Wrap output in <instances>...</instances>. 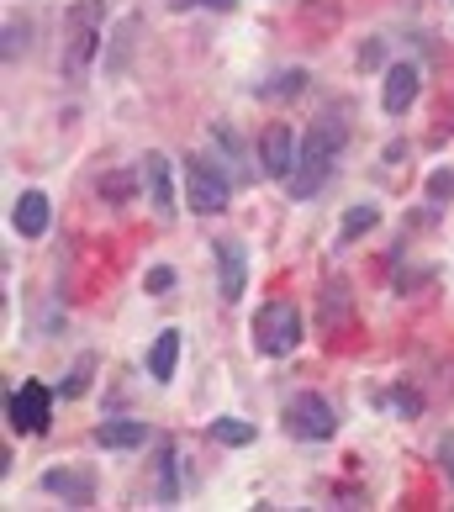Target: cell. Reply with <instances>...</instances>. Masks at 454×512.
Listing matches in <instances>:
<instances>
[{
    "label": "cell",
    "instance_id": "cell-1",
    "mask_svg": "<svg viewBox=\"0 0 454 512\" xmlns=\"http://www.w3.org/2000/svg\"><path fill=\"white\" fill-rule=\"evenodd\" d=\"M344 138H349V127L338 122V117H328V122H317V127H312V138L301 143L296 169H291V180H286V191H291L296 201H312V196L328 185V175H333V164H338V148H344Z\"/></svg>",
    "mask_w": 454,
    "mask_h": 512
},
{
    "label": "cell",
    "instance_id": "cell-2",
    "mask_svg": "<svg viewBox=\"0 0 454 512\" xmlns=\"http://www.w3.org/2000/svg\"><path fill=\"white\" fill-rule=\"evenodd\" d=\"M101 27H106V0H74V6L64 11L59 64H64L69 80H80V74L90 69V59H96V48H101Z\"/></svg>",
    "mask_w": 454,
    "mask_h": 512
},
{
    "label": "cell",
    "instance_id": "cell-3",
    "mask_svg": "<svg viewBox=\"0 0 454 512\" xmlns=\"http://www.w3.org/2000/svg\"><path fill=\"white\" fill-rule=\"evenodd\" d=\"M233 175L217 164V159H206V154H191L185 159V201H191V212L196 217H217L227 212V196H233Z\"/></svg>",
    "mask_w": 454,
    "mask_h": 512
},
{
    "label": "cell",
    "instance_id": "cell-4",
    "mask_svg": "<svg viewBox=\"0 0 454 512\" xmlns=\"http://www.w3.org/2000/svg\"><path fill=\"white\" fill-rule=\"evenodd\" d=\"M301 344V312L296 301H264L254 317V349L270 359H286Z\"/></svg>",
    "mask_w": 454,
    "mask_h": 512
},
{
    "label": "cell",
    "instance_id": "cell-5",
    "mask_svg": "<svg viewBox=\"0 0 454 512\" xmlns=\"http://www.w3.org/2000/svg\"><path fill=\"white\" fill-rule=\"evenodd\" d=\"M286 433L301 444H328L333 433H338V412L328 396H317V391H301L286 402Z\"/></svg>",
    "mask_w": 454,
    "mask_h": 512
},
{
    "label": "cell",
    "instance_id": "cell-6",
    "mask_svg": "<svg viewBox=\"0 0 454 512\" xmlns=\"http://www.w3.org/2000/svg\"><path fill=\"white\" fill-rule=\"evenodd\" d=\"M6 417H11L16 433H43L48 417H53V391L43 381H22L6 396Z\"/></svg>",
    "mask_w": 454,
    "mask_h": 512
},
{
    "label": "cell",
    "instance_id": "cell-7",
    "mask_svg": "<svg viewBox=\"0 0 454 512\" xmlns=\"http://www.w3.org/2000/svg\"><path fill=\"white\" fill-rule=\"evenodd\" d=\"M212 259H217V291L227 301H238L243 291H249V254H243V243L238 238H217Z\"/></svg>",
    "mask_w": 454,
    "mask_h": 512
},
{
    "label": "cell",
    "instance_id": "cell-8",
    "mask_svg": "<svg viewBox=\"0 0 454 512\" xmlns=\"http://www.w3.org/2000/svg\"><path fill=\"white\" fill-rule=\"evenodd\" d=\"M259 169L270 180H291V169H296V138H291L286 122L264 127V138H259Z\"/></svg>",
    "mask_w": 454,
    "mask_h": 512
},
{
    "label": "cell",
    "instance_id": "cell-9",
    "mask_svg": "<svg viewBox=\"0 0 454 512\" xmlns=\"http://www.w3.org/2000/svg\"><path fill=\"white\" fill-rule=\"evenodd\" d=\"M143 196H148V206H154V217L159 222H175V175H169V159L164 154H148L143 159Z\"/></svg>",
    "mask_w": 454,
    "mask_h": 512
},
{
    "label": "cell",
    "instance_id": "cell-10",
    "mask_svg": "<svg viewBox=\"0 0 454 512\" xmlns=\"http://www.w3.org/2000/svg\"><path fill=\"white\" fill-rule=\"evenodd\" d=\"M43 491H48V497H64L69 507H90V502H96V481H90L85 470H69V465L43 470Z\"/></svg>",
    "mask_w": 454,
    "mask_h": 512
},
{
    "label": "cell",
    "instance_id": "cell-11",
    "mask_svg": "<svg viewBox=\"0 0 454 512\" xmlns=\"http://www.w3.org/2000/svg\"><path fill=\"white\" fill-rule=\"evenodd\" d=\"M412 101H418V64H391V69H386V85H381L386 117H402V111H412Z\"/></svg>",
    "mask_w": 454,
    "mask_h": 512
},
{
    "label": "cell",
    "instance_id": "cell-12",
    "mask_svg": "<svg viewBox=\"0 0 454 512\" xmlns=\"http://www.w3.org/2000/svg\"><path fill=\"white\" fill-rule=\"evenodd\" d=\"M11 227H16L22 238H43V233H48V196H43V191H22V196H16Z\"/></svg>",
    "mask_w": 454,
    "mask_h": 512
},
{
    "label": "cell",
    "instance_id": "cell-13",
    "mask_svg": "<svg viewBox=\"0 0 454 512\" xmlns=\"http://www.w3.org/2000/svg\"><path fill=\"white\" fill-rule=\"evenodd\" d=\"M96 444L101 449H143L148 444V423H138V417H111V423L96 428Z\"/></svg>",
    "mask_w": 454,
    "mask_h": 512
},
{
    "label": "cell",
    "instance_id": "cell-14",
    "mask_svg": "<svg viewBox=\"0 0 454 512\" xmlns=\"http://www.w3.org/2000/svg\"><path fill=\"white\" fill-rule=\"evenodd\" d=\"M175 365H180V328H164L154 338V349H148V375L164 386V381H175Z\"/></svg>",
    "mask_w": 454,
    "mask_h": 512
},
{
    "label": "cell",
    "instance_id": "cell-15",
    "mask_svg": "<svg viewBox=\"0 0 454 512\" xmlns=\"http://www.w3.org/2000/svg\"><path fill=\"white\" fill-rule=\"evenodd\" d=\"M212 143H217V154L233 164V180L243 185V180H254V169L243 164V143H238V132L227 127V122H212Z\"/></svg>",
    "mask_w": 454,
    "mask_h": 512
},
{
    "label": "cell",
    "instance_id": "cell-16",
    "mask_svg": "<svg viewBox=\"0 0 454 512\" xmlns=\"http://www.w3.org/2000/svg\"><path fill=\"white\" fill-rule=\"evenodd\" d=\"M301 90H307V69H280L270 85L254 90V96L259 101H291V96H301Z\"/></svg>",
    "mask_w": 454,
    "mask_h": 512
},
{
    "label": "cell",
    "instance_id": "cell-17",
    "mask_svg": "<svg viewBox=\"0 0 454 512\" xmlns=\"http://www.w3.org/2000/svg\"><path fill=\"white\" fill-rule=\"evenodd\" d=\"M138 185H143V169H138V175H132V169H111V175H101V201L122 206V201H132Z\"/></svg>",
    "mask_w": 454,
    "mask_h": 512
},
{
    "label": "cell",
    "instance_id": "cell-18",
    "mask_svg": "<svg viewBox=\"0 0 454 512\" xmlns=\"http://www.w3.org/2000/svg\"><path fill=\"white\" fill-rule=\"evenodd\" d=\"M375 222H381V212H375L370 201H365V206H349L344 222H338V249H344V243H354V238H365Z\"/></svg>",
    "mask_w": 454,
    "mask_h": 512
},
{
    "label": "cell",
    "instance_id": "cell-19",
    "mask_svg": "<svg viewBox=\"0 0 454 512\" xmlns=\"http://www.w3.org/2000/svg\"><path fill=\"white\" fill-rule=\"evenodd\" d=\"M154 497L164 502V507H175V497H180V481H175V444H159V491Z\"/></svg>",
    "mask_w": 454,
    "mask_h": 512
},
{
    "label": "cell",
    "instance_id": "cell-20",
    "mask_svg": "<svg viewBox=\"0 0 454 512\" xmlns=\"http://www.w3.org/2000/svg\"><path fill=\"white\" fill-rule=\"evenodd\" d=\"M132 37H138V16H122V27H117V48L106 53V74H122V69H127Z\"/></svg>",
    "mask_w": 454,
    "mask_h": 512
},
{
    "label": "cell",
    "instance_id": "cell-21",
    "mask_svg": "<svg viewBox=\"0 0 454 512\" xmlns=\"http://www.w3.org/2000/svg\"><path fill=\"white\" fill-rule=\"evenodd\" d=\"M381 407L396 412V417H418V412H423V396L407 391V386H396V391H381Z\"/></svg>",
    "mask_w": 454,
    "mask_h": 512
},
{
    "label": "cell",
    "instance_id": "cell-22",
    "mask_svg": "<svg viewBox=\"0 0 454 512\" xmlns=\"http://www.w3.org/2000/svg\"><path fill=\"white\" fill-rule=\"evenodd\" d=\"M217 444H254V423H238V417H217L212 423Z\"/></svg>",
    "mask_w": 454,
    "mask_h": 512
},
{
    "label": "cell",
    "instance_id": "cell-23",
    "mask_svg": "<svg viewBox=\"0 0 454 512\" xmlns=\"http://www.w3.org/2000/svg\"><path fill=\"white\" fill-rule=\"evenodd\" d=\"M344 312H349V286H344V280H333V286H328L323 322H328V328H338V322H344Z\"/></svg>",
    "mask_w": 454,
    "mask_h": 512
},
{
    "label": "cell",
    "instance_id": "cell-24",
    "mask_svg": "<svg viewBox=\"0 0 454 512\" xmlns=\"http://www.w3.org/2000/svg\"><path fill=\"white\" fill-rule=\"evenodd\" d=\"M90 370H96V359H80V365H74L69 370V381H64V396H69V402H74V396H85V386H90Z\"/></svg>",
    "mask_w": 454,
    "mask_h": 512
},
{
    "label": "cell",
    "instance_id": "cell-25",
    "mask_svg": "<svg viewBox=\"0 0 454 512\" xmlns=\"http://www.w3.org/2000/svg\"><path fill=\"white\" fill-rule=\"evenodd\" d=\"M423 191H428V201H454V169H433Z\"/></svg>",
    "mask_w": 454,
    "mask_h": 512
},
{
    "label": "cell",
    "instance_id": "cell-26",
    "mask_svg": "<svg viewBox=\"0 0 454 512\" xmlns=\"http://www.w3.org/2000/svg\"><path fill=\"white\" fill-rule=\"evenodd\" d=\"M16 53H27V22H6V64H16Z\"/></svg>",
    "mask_w": 454,
    "mask_h": 512
},
{
    "label": "cell",
    "instance_id": "cell-27",
    "mask_svg": "<svg viewBox=\"0 0 454 512\" xmlns=\"http://www.w3.org/2000/svg\"><path fill=\"white\" fill-rule=\"evenodd\" d=\"M143 286H148V296H169V286H175V270H169V264H154Z\"/></svg>",
    "mask_w": 454,
    "mask_h": 512
},
{
    "label": "cell",
    "instance_id": "cell-28",
    "mask_svg": "<svg viewBox=\"0 0 454 512\" xmlns=\"http://www.w3.org/2000/svg\"><path fill=\"white\" fill-rule=\"evenodd\" d=\"M433 454H439V465H444V476L454 481V433H444V439H439V449H433Z\"/></svg>",
    "mask_w": 454,
    "mask_h": 512
},
{
    "label": "cell",
    "instance_id": "cell-29",
    "mask_svg": "<svg viewBox=\"0 0 454 512\" xmlns=\"http://www.w3.org/2000/svg\"><path fill=\"white\" fill-rule=\"evenodd\" d=\"M201 6H212V11H233L238 0H201Z\"/></svg>",
    "mask_w": 454,
    "mask_h": 512
}]
</instances>
